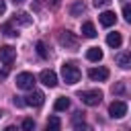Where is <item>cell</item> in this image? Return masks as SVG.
Instances as JSON below:
<instances>
[{
  "instance_id": "2",
  "label": "cell",
  "mask_w": 131,
  "mask_h": 131,
  "mask_svg": "<svg viewBox=\"0 0 131 131\" xmlns=\"http://www.w3.org/2000/svg\"><path fill=\"white\" fill-rule=\"evenodd\" d=\"M78 98L88 106H96L102 100V92L100 90H82V92H78Z\"/></svg>"
},
{
  "instance_id": "19",
  "label": "cell",
  "mask_w": 131,
  "mask_h": 131,
  "mask_svg": "<svg viewBox=\"0 0 131 131\" xmlns=\"http://www.w3.org/2000/svg\"><path fill=\"white\" fill-rule=\"evenodd\" d=\"M2 31H4V35H8V37H16L18 33L12 29V25L10 23H6V25H2Z\"/></svg>"
},
{
  "instance_id": "9",
  "label": "cell",
  "mask_w": 131,
  "mask_h": 131,
  "mask_svg": "<svg viewBox=\"0 0 131 131\" xmlns=\"http://www.w3.org/2000/svg\"><path fill=\"white\" fill-rule=\"evenodd\" d=\"M88 76L92 80H96V82H104L108 78V70L106 68H90L88 70Z\"/></svg>"
},
{
  "instance_id": "4",
  "label": "cell",
  "mask_w": 131,
  "mask_h": 131,
  "mask_svg": "<svg viewBox=\"0 0 131 131\" xmlns=\"http://www.w3.org/2000/svg\"><path fill=\"white\" fill-rule=\"evenodd\" d=\"M35 76L31 74V72H20L18 76H16V88H20V90H33L35 88Z\"/></svg>"
},
{
  "instance_id": "24",
  "label": "cell",
  "mask_w": 131,
  "mask_h": 131,
  "mask_svg": "<svg viewBox=\"0 0 131 131\" xmlns=\"http://www.w3.org/2000/svg\"><path fill=\"white\" fill-rule=\"evenodd\" d=\"M14 104H16V106H23L25 100H20V96H14Z\"/></svg>"
},
{
  "instance_id": "21",
  "label": "cell",
  "mask_w": 131,
  "mask_h": 131,
  "mask_svg": "<svg viewBox=\"0 0 131 131\" xmlns=\"http://www.w3.org/2000/svg\"><path fill=\"white\" fill-rule=\"evenodd\" d=\"M123 16H125L127 23H131V4H125L123 6Z\"/></svg>"
},
{
  "instance_id": "23",
  "label": "cell",
  "mask_w": 131,
  "mask_h": 131,
  "mask_svg": "<svg viewBox=\"0 0 131 131\" xmlns=\"http://www.w3.org/2000/svg\"><path fill=\"white\" fill-rule=\"evenodd\" d=\"M111 0H94V6H106Z\"/></svg>"
},
{
  "instance_id": "18",
  "label": "cell",
  "mask_w": 131,
  "mask_h": 131,
  "mask_svg": "<svg viewBox=\"0 0 131 131\" xmlns=\"http://www.w3.org/2000/svg\"><path fill=\"white\" fill-rule=\"evenodd\" d=\"M14 20H18L20 25H31V16L27 14V12H20V14H16V18Z\"/></svg>"
},
{
  "instance_id": "8",
  "label": "cell",
  "mask_w": 131,
  "mask_h": 131,
  "mask_svg": "<svg viewBox=\"0 0 131 131\" xmlns=\"http://www.w3.org/2000/svg\"><path fill=\"white\" fill-rule=\"evenodd\" d=\"M14 57H16V49H14V47H10V45L0 47V59H2L6 66H10V63L14 61Z\"/></svg>"
},
{
  "instance_id": "22",
  "label": "cell",
  "mask_w": 131,
  "mask_h": 131,
  "mask_svg": "<svg viewBox=\"0 0 131 131\" xmlns=\"http://www.w3.org/2000/svg\"><path fill=\"white\" fill-rule=\"evenodd\" d=\"M20 127H23V129H27V131H29V129H33V127H35V121H33V119H25V121H23V125H20Z\"/></svg>"
},
{
  "instance_id": "3",
  "label": "cell",
  "mask_w": 131,
  "mask_h": 131,
  "mask_svg": "<svg viewBox=\"0 0 131 131\" xmlns=\"http://www.w3.org/2000/svg\"><path fill=\"white\" fill-rule=\"evenodd\" d=\"M59 45L66 47V49H70V51H76L78 45H80V41H78V37L72 31H63V33H59Z\"/></svg>"
},
{
  "instance_id": "7",
  "label": "cell",
  "mask_w": 131,
  "mask_h": 131,
  "mask_svg": "<svg viewBox=\"0 0 131 131\" xmlns=\"http://www.w3.org/2000/svg\"><path fill=\"white\" fill-rule=\"evenodd\" d=\"M45 102V94L39 92V90H33L29 96H25V104L27 106H41Z\"/></svg>"
},
{
  "instance_id": "26",
  "label": "cell",
  "mask_w": 131,
  "mask_h": 131,
  "mask_svg": "<svg viewBox=\"0 0 131 131\" xmlns=\"http://www.w3.org/2000/svg\"><path fill=\"white\" fill-rule=\"evenodd\" d=\"M12 2H14V4H23L25 0H12Z\"/></svg>"
},
{
  "instance_id": "1",
  "label": "cell",
  "mask_w": 131,
  "mask_h": 131,
  "mask_svg": "<svg viewBox=\"0 0 131 131\" xmlns=\"http://www.w3.org/2000/svg\"><path fill=\"white\" fill-rule=\"evenodd\" d=\"M80 76H82V72L78 70V66H74V63H63L61 66V78H63V82L66 84H76V82H80Z\"/></svg>"
},
{
  "instance_id": "27",
  "label": "cell",
  "mask_w": 131,
  "mask_h": 131,
  "mask_svg": "<svg viewBox=\"0 0 131 131\" xmlns=\"http://www.w3.org/2000/svg\"><path fill=\"white\" fill-rule=\"evenodd\" d=\"M0 117H2V113H0Z\"/></svg>"
},
{
  "instance_id": "5",
  "label": "cell",
  "mask_w": 131,
  "mask_h": 131,
  "mask_svg": "<svg viewBox=\"0 0 131 131\" xmlns=\"http://www.w3.org/2000/svg\"><path fill=\"white\" fill-rule=\"evenodd\" d=\"M108 115L113 119H123L127 115V102L125 100H113L108 106Z\"/></svg>"
},
{
  "instance_id": "20",
  "label": "cell",
  "mask_w": 131,
  "mask_h": 131,
  "mask_svg": "<svg viewBox=\"0 0 131 131\" xmlns=\"http://www.w3.org/2000/svg\"><path fill=\"white\" fill-rule=\"evenodd\" d=\"M37 53H39L41 57H49L47 47H45V43H43V41H37Z\"/></svg>"
},
{
  "instance_id": "11",
  "label": "cell",
  "mask_w": 131,
  "mask_h": 131,
  "mask_svg": "<svg viewBox=\"0 0 131 131\" xmlns=\"http://www.w3.org/2000/svg\"><path fill=\"white\" fill-rule=\"evenodd\" d=\"M98 20H100V25H102V27H113V25L117 23V16H115V12H111V10H104V12H100Z\"/></svg>"
},
{
  "instance_id": "10",
  "label": "cell",
  "mask_w": 131,
  "mask_h": 131,
  "mask_svg": "<svg viewBox=\"0 0 131 131\" xmlns=\"http://www.w3.org/2000/svg\"><path fill=\"white\" fill-rule=\"evenodd\" d=\"M117 66L119 68H123V70H129L131 68V51H121V53H117Z\"/></svg>"
},
{
  "instance_id": "17",
  "label": "cell",
  "mask_w": 131,
  "mask_h": 131,
  "mask_svg": "<svg viewBox=\"0 0 131 131\" xmlns=\"http://www.w3.org/2000/svg\"><path fill=\"white\" fill-rule=\"evenodd\" d=\"M70 12H72V16H78V14H82V12H84V4H82V2H76V4L72 6V10H70Z\"/></svg>"
},
{
  "instance_id": "6",
  "label": "cell",
  "mask_w": 131,
  "mask_h": 131,
  "mask_svg": "<svg viewBox=\"0 0 131 131\" xmlns=\"http://www.w3.org/2000/svg\"><path fill=\"white\" fill-rule=\"evenodd\" d=\"M39 80H41L45 86H49V88H55V86H57V74H55L53 70H43V72L39 74Z\"/></svg>"
},
{
  "instance_id": "16",
  "label": "cell",
  "mask_w": 131,
  "mask_h": 131,
  "mask_svg": "<svg viewBox=\"0 0 131 131\" xmlns=\"http://www.w3.org/2000/svg\"><path fill=\"white\" fill-rule=\"evenodd\" d=\"M61 127V121L57 119V117H49L47 119V129H51V131H57Z\"/></svg>"
},
{
  "instance_id": "25",
  "label": "cell",
  "mask_w": 131,
  "mask_h": 131,
  "mask_svg": "<svg viewBox=\"0 0 131 131\" xmlns=\"http://www.w3.org/2000/svg\"><path fill=\"white\" fill-rule=\"evenodd\" d=\"M4 10H6V2H4V0H0V16L4 14Z\"/></svg>"
},
{
  "instance_id": "14",
  "label": "cell",
  "mask_w": 131,
  "mask_h": 131,
  "mask_svg": "<svg viewBox=\"0 0 131 131\" xmlns=\"http://www.w3.org/2000/svg\"><path fill=\"white\" fill-rule=\"evenodd\" d=\"M86 57H88L90 61H100V59H102V49H100V47H90V49L86 51Z\"/></svg>"
},
{
  "instance_id": "13",
  "label": "cell",
  "mask_w": 131,
  "mask_h": 131,
  "mask_svg": "<svg viewBox=\"0 0 131 131\" xmlns=\"http://www.w3.org/2000/svg\"><path fill=\"white\" fill-rule=\"evenodd\" d=\"M106 43H108V47H113V49L121 47V43H123L121 33H108V35H106Z\"/></svg>"
},
{
  "instance_id": "12",
  "label": "cell",
  "mask_w": 131,
  "mask_h": 131,
  "mask_svg": "<svg viewBox=\"0 0 131 131\" xmlns=\"http://www.w3.org/2000/svg\"><path fill=\"white\" fill-rule=\"evenodd\" d=\"M82 35H84L86 39H94V37H96V29H94V23H90V20L82 23Z\"/></svg>"
},
{
  "instance_id": "15",
  "label": "cell",
  "mask_w": 131,
  "mask_h": 131,
  "mask_svg": "<svg viewBox=\"0 0 131 131\" xmlns=\"http://www.w3.org/2000/svg\"><path fill=\"white\" fill-rule=\"evenodd\" d=\"M55 111H68L70 108V98H66V96H59L57 100H55Z\"/></svg>"
}]
</instances>
